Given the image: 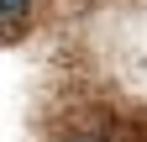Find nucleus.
<instances>
[{"label": "nucleus", "instance_id": "nucleus-1", "mask_svg": "<svg viewBox=\"0 0 147 142\" xmlns=\"http://www.w3.org/2000/svg\"><path fill=\"white\" fill-rule=\"evenodd\" d=\"M26 11H32V0H0V26H16Z\"/></svg>", "mask_w": 147, "mask_h": 142}]
</instances>
